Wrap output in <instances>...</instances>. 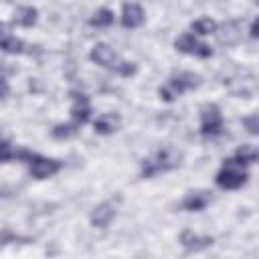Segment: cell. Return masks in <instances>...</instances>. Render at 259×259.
Masks as SVG:
<instances>
[{"label":"cell","instance_id":"cell-1","mask_svg":"<svg viewBox=\"0 0 259 259\" xmlns=\"http://www.w3.org/2000/svg\"><path fill=\"white\" fill-rule=\"evenodd\" d=\"M180 160H182V154L172 148V146H164L162 150H158L152 158L144 160V166H142V176L144 178H150L158 172H166V170H172L176 166H180Z\"/></svg>","mask_w":259,"mask_h":259},{"label":"cell","instance_id":"cell-2","mask_svg":"<svg viewBox=\"0 0 259 259\" xmlns=\"http://www.w3.org/2000/svg\"><path fill=\"white\" fill-rule=\"evenodd\" d=\"M249 174L243 170V164H239L235 158H229L225 160L221 172L217 174V184L225 190H235V188H241L245 182H247Z\"/></svg>","mask_w":259,"mask_h":259},{"label":"cell","instance_id":"cell-3","mask_svg":"<svg viewBox=\"0 0 259 259\" xmlns=\"http://www.w3.org/2000/svg\"><path fill=\"white\" fill-rule=\"evenodd\" d=\"M223 130V115L219 105L206 103L200 109V134L202 136H217Z\"/></svg>","mask_w":259,"mask_h":259},{"label":"cell","instance_id":"cell-4","mask_svg":"<svg viewBox=\"0 0 259 259\" xmlns=\"http://www.w3.org/2000/svg\"><path fill=\"white\" fill-rule=\"evenodd\" d=\"M174 47H176V51H180L184 55H194V57H210L212 55V49L208 45L200 42L198 38H194V34H190V32L180 34L174 40Z\"/></svg>","mask_w":259,"mask_h":259},{"label":"cell","instance_id":"cell-5","mask_svg":"<svg viewBox=\"0 0 259 259\" xmlns=\"http://www.w3.org/2000/svg\"><path fill=\"white\" fill-rule=\"evenodd\" d=\"M28 160H30V174H32L34 178H38V180L49 178V176H53L55 172L61 170V162H59V160L40 158V156H36V154H32Z\"/></svg>","mask_w":259,"mask_h":259},{"label":"cell","instance_id":"cell-6","mask_svg":"<svg viewBox=\"0 0 259 259\" xmlns=\"http://www.w3.org/2000/svg\"><path fill=\"white\" fill-rule=\"evenodd\" d=\"M200 85V77L190 73V71H182V73H176L168 79V89L172 91V95L176 93H184L188 89H194Z\"/></svg>","mask_w":259,"mask_h":259},{"label":"cell","instance_id":"cell-7","mask_svg":"<svg viewBox=\"0 0 259 259\" xmlns=\"http://www.w3.org/2000/svg\"><path fill=\"white\" fill-rule=\"evenodd\" d=\"M214 34H217V40L225 47H233L241 40V26L235 22V20H229V22H223L221 26L214 28Z\"/></svg>","mask_w":259,"mask_h":259},{"label":"cell","instance_id":"cell-8","mask_svg":"<svg viewBox=\"0 0 259 259\" xmlns=\"http://www.w3.org/2000/svg\"><path fill=\"white\" fill-rule=\"evenodd\" d=\"M115 219V204L113 202H101L91 210V225L97 229H105Z\"/></svg>","mask_w":259,"mask_h":259},{"label":"cell","instance_id":"cell-9","mask_svg":"<svg viewBox=\"0 0 259 259\" xmlns=\"http://www.w3.org/2000/svg\"><path fill=\"white\" fill-rule=\"evenodd\" d=\"M210 200H212V196H210V192H208V190H196V192H188V194L184 196V200L180 202V208L190 210V212H198V210L206 208Z\"/></svg>","mask_w":259,"mask_h":259},{"label":"cell","instance_id":"cell-10","mask_svg":"<svg viewBox=\"0 0 259 259\" xmlns=\"http://www.w3.org/2000/svg\"><path fill=\"white\" fill-rule=\"evenodd\" d=\"M180 243H182V247H184L188 253H196V251H202V249L210 247V245L214 243V239H212V237H198V235H194L192 231H182Z\"/></svg>","mask_w":259,"mask_h":259},{"label":"cell","instance_id":"cell-11","mask_svg":"<svg viewBox=\"0 0 259 259\" xmlns=\"http://www.w3.org/2000/svg\"><path fill=\"white\" fill-rule=\"evenodd\" d=\"M0 49L10 55L22 53V49H24V42L10 32V26L6 22H0Z\"/></svg>","mask_w":259,"mask_h":259},{"label":"cell","instance_id":"cell-12","mask_svg":"<svg viewBox=\"0 0 259 259\" xmlns=\"http://www.w3.org/2000/svg\"><path fill=\"white\" fill-rule=\"evenodd\" d=\"M73 95V107H71V115H73V119L77 121V123H85L87 119H89V115H91V107H89V99H87V95H83V93H71Z\"/></svg>","mask_w":259,"mask_h":259},{"label":"cell","instance_id":"cell-13","mask_svg":"<svg viewBox=\"0 0 259 259\" xmlns=\"http://www.w3.org/2000/svg\"><path fill=\"white\" fill-rule=\"evenodd\" d=\"M91 61H95L97 65H101V67H111L113 63H115V59H117V55H115V51L109 47V45H105V42H97L93 49H91Z\"/></svg>","mask_w":259,"mask_h":259},{"label":"cell","instance_id":"cell-14","mask_svg":"<svg viewBox=\"0 0 259 259\" xmlns=\"http://www.w3.org/2000/svg\"><path fill=\"white\" fill-rule=\"evenodd\" d=\"M144 22V10L138 4H123V12H121V24L125 28H136Z\"/></svg>","mask_w":259,"mask_h":259},{"label":"cell","instance_id":"cell-15","mask_svg":"<svg viewBox=\"0 0 259 259\" xmlns=\"http://www.w3.org/2000/svg\"><path fill=\"white\" fill-rule=\"evenodd\" d=\"M117 125H119V117L115 115V113H103L101 117H97L95 119V123H93V127H95V132L97 134H111V132H115L117 130Z\"/></svg>","mask_w":259,"mask_h":259},{"label":"cell","instance_id":"cell-16","mask_svg":"<svg viewBox=\"0 0 259 259\" xmlns=\"http://www.w3.org/2000/svg\"><path fill=\"white\" fill-rule=\"evenodd\" d=\"M36 16H38V12H36V8H32V6H18L16 10H14V24H20V26H32L34 22H36Z\"/></svg>","mask_w":259,"mask_h":259},{"label":"cell","instance_id":"cell-17","mask_svg":"<svg viewBox=\"0 0 259 259\" xmlns=\"http://www.w3.org/2000/svg\"><path fill=\"white\" fill-rule=\"evenodd\" d=\"M235 160H237L239 164H253V162L257 160V148H255V146H249V144L241 146V148L235 152Z\"/></svg>","mask_w":259,"mask_h":259},{"label":"cell","instance_id":"cell-18","mask_svg":"<svg viewBox=\"0 0 259 259\" xmlns=\"http://www.w3.org/2000/svg\"><path fill=\"white\" fill-rule=\"evenodd\" d=\"M190 28H192V32H194V34L206 36V34L214 32L217 22H214V20H210V18H198V20H194V22L190 24Z\"/></svg>","mask_w":259,"mask_h":259},{"label":"cell","instance_id":"cell-19","mask_svg":"<svg viewBox=\"0 0 259 259\" xmlns=\"http://www.w3.org/2000/svg\"><path fill=\"white\" fill-rule=\"evenodd\" d=\"M91 24L93 26H109V24H113V12L109 8H99L91 16Z\"/></svg>","mask_w":259,"mask_h":259},{"label":"cell","instance_id":"cell-20","mask_svg":"<svg viewBox=\"0 0 259 259\" xmlns=\"http://www.w3.org/2000/svg\"><path fill=\"white\" fill-rule=\"evenodd\" d=\"M51 134L57 140H67V138H73L77 134V125L75 123H59L51 130Z\"/></svg>","mask_w":259,"mask_h":259},{"label":"cell","instance_id":"cell-21","mask_svg":"<svg viewBox=\"0 0 259 259\" xmlns=\"http://www.w3.org/2000/svg\"><path fill=\"white\" fill-rule=\"evenodd\" d=\"M243 125L249 130V134H257L259 132V115L253 113L249 117H243Z\"/></svg>","mask_w":259,"mask_h":259},{"label":"cell","instance_id":"cell-22","mask_svg":"<svg viewBox=\"0 0 259 259\" xmlns=\"http://www.w3.org/2000/svg\"><path fill=\"white\" fill-rule=\"evenodd\" d=\"M10 158H14V152H12L10 144L0 142V162H6V160H10Z\"/></svg>","mask_w":259,"mask_h":259},{"label":"cell","instance_id":"cell-23","mask_svg":"<svg viewBox=\"0 0 259 259\" xmlns=\"http://www.w3.org/2000/svg\"><path fill=\"white\" fill-rule=\"evenodd\" d=\"M117 71H119L123 77H127V75H134V73H136V65H134V63H121Z\"/></svg>","mask_w":259,"mask_h":259},{"label":"cell","instance_id":"cell-24","mask_svg":"<svg viewBox=\"0 0 259 259\" xmlns=\"http://www.w3.org/2000/svg\"><path fill=\"white\" fill-rule=\"evenodd\" d=\"M10 93V87H8V81L4 77H0V99H6Z\"/></svg>","mask_w":259,"mask_h":259},{"label":"cell","instance_id":"cell-25","mask_svg":"<svg viewBox=\"0 0 259 259\" xmlns=\"http://www.w3.org/2000/svg\"><path fill=\"white\" fill-rule=\"evenodd\" d=\"M158 93H160V97H162L164 101H172V99H174V95H172V91H170L168 87H160Z\"/></svg>","mask_w":259,"mask_h":259},{"label":"cell","instance_id":"cell-26","mask_svg":"<svg viewBox=\"0 0 259 259\" xmlns=\"http://www.w3.org/2000/svg\"><path fill=\"white\" fill-rule=\"evenodd\" d=\"M251 36L253 38L257 36V20H253V24H251Z\"/></svg>","mask_w":259,"mask_h":259},{"label":"cell","instance_id":"cell-27","mask_svg":"<svg viewBox=\"0 0 259 259\" xmlns=\"http://www.w3.org/2000/svg\"><path fill=\"white\" fill-rule=\"evenodd\" d=\"M253 2H257V0H253Z\"/></svg>","mask_w":259,"mask_h":259},{"label":"cell","instance_id":"cell-28","mask_svg":"<svg viewBox=\"0 0 259 259\" xmlns=\"http://www.w3.org/2000/svg\"><path fill=\"white\" fill-rule=\"evenodd\" d=\"M0 142H2V138H0Z\"/></svg>","mask_w":259,"mask_h":259}]
</instances>
